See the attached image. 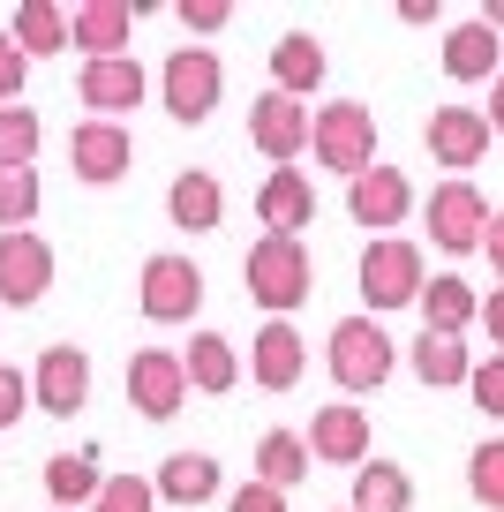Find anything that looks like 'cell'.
<instances>
[{"label":"cell","mask_w":504,"mask_h":512,"mask_svg":"<svg viewBox=\"0 0 504 512\" xmlns=\"http://www.w3.org/2000/svg\"><path fill=\"white\" fill-rule=\"evenodd\" d=\"M53 287V249L38 234H0V302L31 309Z\"/></svg>","instance_id":"obj_14"},{"label":"cell","mask_w":504,"mask_h":512,"mask_svg":"<svg viewBox=\"0 0 504 512\" xmlns=\"http://www.w3.org/2000/svg\"><path fill=\"white\" fill-rule=\"evenodd\" d=\"M407 204H414V189H407V174L399 166H362V174L347 181V211H354V226H399L407 219Z\"/></svg>","instance_id":"obj_15"},{"label":"cell","mask_w":504,"mask_h":512,"mask_svg":"<svg viewBox=\"0 0 504 512\" xmlns=\"http://www.w3.org/2000/svg\"><path fill=\"white\" fill-rule=\"evenodd\" d=\"M226 0H181V23H189V38H211V31H226Z\"/></svg>","instance_id":"obj_37"},{"label":"cell","mask_w":504,"mask_h":512,"mask_svg":"<svg viewBox=\"0 0 504 512\" xmlns=\"http://www.w3.org/2000/svg\"><path fill=\"white\" fill-rule=\"evenodd\" d=\"M482 226H489V204H482L474 181H444V189L429 196V241H437V249H452V256L482 249Z\"/></svg>","instance_id":"obj_9"},{"label":"cell","mask_w":504,"mask_h":512,"mask_svg":"<svg viewBox=\"0 0 504 512\" xmlns=\"http://www.w3.org/2000/svg\"><path fill=\"white\" fill-rule=\"evenodd\" d=\"M422 144L437 151V166H482V151H489L482 106H437L429 128H422Z\"/></svg>","instance_id":"obj_16"},{"label":"cell","mask_w":504,"mask_h":512,"mask_svg":"<svg viewBox=\"0 0 504 512\" xmlns=\"http://www.w3.org/2000/svg\"><path fill=\"white\" fill-rule=\"evenodd\" d=\"M482 23H489L497 38H504V0H489V16H482Z\"/></svg>","instance_id":"obj_43"},{"label":"cell","mask_w":504,"mask_h":512,"mask_svg":"<svg viewBox=\"0 0 504 512\" xmlns=\"http://www.w3.org/2000/svg\"><path fill=\"white\" fill-rule=\"evenodd\" d=\"M23 83H31V61H23V53L8 46V31H0V106H23Z\"/></svg>","instance_id":"obj_36"},{"label":"cell","mask_w":504,"mask_h":512,"mask_svg":"<svg viewBox=\"0 0 504 512\" xmlns=\"http://www.w3.org/2000/svg\"><path fill=\"white\" fill-rule=\"evenodd\" d=\"M482 256H489V264H497V279H504V211H497V219L482 226Z\"/></svg>","instance_id":"obj_41"},{"label":"cell","mask_w":504,"mask_h":512,"mask_svg":"<svg viewBox=\"0 0 504 512\" xmlns=\"http://www.w3.org/2000/svg\"><path fill=\"white\" fill-rule=\"evenodd\" d=\"M23 407H31V377H23V369H8V362H0V430H8V422H16Z\"/></svg>","instance_id":"obj_38"},{"label":"cell","mask_w":504,"mask_h":512,"mask_svg":"<svg viewBox=\"0 0 504 512\" xmlns=\"http://www.w3.org/2000/svg\"><path fill=\"white\" fill-rule=\"evenodd\" d=\"M128 31H136V8H128V0H83L76 16H68V46H83L91 61H113V53L128 46Z\"/></svg>","instance_id":"obj_18"},{"label":"cell","mask_w":504,"mask_h":512,"mask_svg":"<svg viewBox=\"0 0 504 512\" xmlns=\"http://www.w3.org/2000/svg\"><path fill=\"white\" fill-rule=\"evenodd\" d=\"M249 144L264 151L271 166H294L301 151H309V106L301 98H286V91H264L249 106Z\"/></svg>","instance_id":"obj_7"},{"label":"cell","mask_w":504,"mask_h":512,"mask_svg":"<svg viewBox=\"0 0 504 512\" xmlns=\"http://www.w3.org/2000/svg\"><path fill=\"white\" fill-rule=\"evenodd\" d=\"M414 309H422V332H444V339H459V332L474 324V287H467V279H422Z\"/></svg>","instance_id":"obj_24"},{"label":"cell","mask_w":504,"mask_h":512,"mask_svg":"<svg viewBox=\"0 0 504 512\" xmlns=\"http://www.w3.org/2000/svg\"><path fill=\"white\" fill-rule=\"evenodd\" d=\"M226 512H286V497L264 490V482H241V490L226 497Z\"/></svg>","instance_id":"obj_39"},{"label":"cell","mask_w":504,"mask_h":512,"mask_svg":"<svg viewBox=\"0 0 504 512\" xmlns=\"http://www.w3.org/2000/svg\"><path fill=\"white\" fill-rule=\"evenodd\" d=\"M347 512H414V482H407V467H392V460H362L354 467V505Z\"/></svg>","instance_id":"obj_25"},{"label":"cell","mask_w":504,"mask_h":512,"mask_svg":"<svg viewBox=\"0 0 504 512\" xmlns=\"http://www.w3.org/2000/svg\"><path fill=\"white\" fill-rule=\"evenodd\" d=\"M467 490L482 497L489 512H504V437H489V445H474V460H467Z\"/></svg>","instance_id":"obj_33"},{"label":"cell","mask_w":504,"mask_h":512,"mask_svg":"<svg viewBox=\"0 0 504 512\" xmlns=\"http://www.w3.org/2000/svg\"><path fill=\"white\" fill-rule=\"evenodd\" d=\"M38 219V166H0V234H31Z\"/></svg>","instance_id":"obj_31"},{"label":"cell","mask_w":504,"mask_h":512,"mask_svg":"<svg viewBox=\"0 0 504 512\" xmlns=\"http://www.w3.org/2000/svg\"><path fill=\"white\" fill-rule=\"evenodd\" d=\"M136 302H143V317H151V324H189L196 302H204V272H196L189 256L166 249V256H151V264H143Z\"/></svg>","instance_id":"obj_6"},{"label":"cell","mask_w":504,"mask_h":512,"mask_svg":"<svg viewBox=\"0 0 504 512\" xmlns=\"http://www.w3.org/2000/svg\"><path fill=\"white\" fill-rule=\"evenodd\" d=\"M143 68L128 61V53H113V61H83V106H98L91 121H121L128 106H143Z\"/></svg>","instance_id":"obj_17"},{"label":"cell","mask_w":504,"mask_h":512,"mask_svg":"<svg viewBox=\"0 0 504 512\" xmlns=\"http://www.w3.org/2000/svg\"><path fill=\"white\" fill-rule=\"evenodd\" d=\"M301 445H309V460H331V467H362L369 460V415L362 407H316V422L301 430Z\"/></svg>","instance_id":"obj_13"},{"label":"cell","mask_w":504,"mask_h":512,"mask_svg":"<svg viewBox=\"0 0 504 512\" xmlns=\"http://www.w3.org/2000/svg\"><path fill=\"white\" fill-rule=\"evenodd\" d=\"M331 377H339V392H377L392 377V339H384L377 317L331 324Z\"/></svg>","instance_id":"obj_4"},{"label":"cell","mask_w":504,"mask_h":512,"mask_svg":"<svg viewBox=\"0 0 504 512\" xmlns=\"http://www.w3.org/2000/svg\"><path fill=\"white\" fill-rule=\"evenodd\" d=\"M31 400L46 415H76L91 400V354L83 347H46L38 354V377H31Z\"/></svg>","instance_id":"obj_12"},{"label":"cell","mask_w":504,"mask_h":512,"mask_svg":"<svg viewBox=\"0 0 504 512\" xmlns=\"http://www.w3.org/2000/svg\"><path fill=\"white\" fill-rule=\"evenodd\" d=\"M158 91H166V113H174L181 128L211 121V106H219V91H226L219 53L211 46H181L174 61H166V76H158Z\"/></svg>","instance_id":"obj_3"},{"label":"cell","mask_w":504,"mask_h":512,"mask_svg":"<svg viewBox=\"0 0 504 512\" xmlns=\"http://www.w3.org/2000/svg\"><path fill=\"white\" fill-rule=\"evenodd\" d=\"M467 392H474V407H482V415L504 422V354H489V362L467 369Z\"/></svg>","instance_id":"obj_35"},{"label":"cell","mask_w":504,"mask_h":512,"mask_svg":"<svg viewBox=\"0 0 504 512\" xmlns=\"http://www.w3.org/2000/svg\"><path fill=\"white\" fill-rule=\"evenodd\" d=\"M151 505H158V497H151L143 475H106L98 497H91V512H151Z\"/></svg>","instance_id":"obj_34"},{"label":"cell","mask_w":504,"mask_h":512,"mask_svg":"<svg viewBox=\"0 0 504 512\" xmlns=\"http://www.w3.org/2000/svg\"><path fill=\"white\" fill-rule=\"evenodd\" d=\"M444 76L452 83H489L497 76V31H489V23H459V31L444 38Z\"/></svg>","instance_id":"obj_27"},{"label":"cell","mask_w":504,"mask_h":512,"mask_svg":"<svg viewBox=\"0 0 504 512\" xmlns=\"http://www.w3.org/2000/svg\"><path fill=\"white\" fill-rule=\"evenodd\" d=\"M128 159H136V144H128L121 121H76L68 128V166H76V181H91V189H113V181L128 174Z\"/></svg>","instance_id":"obj_8"},{"label":"cell","mask_w":504,"mask_h":512,"mask_svg":"<svg viewBox=\"0 0 504 512\" xmlns=\"http://www.w3.org/2000/svg\"><path fill=\"white\" fill-rule=\"evenodd\" d=\"M31 159H38V113L0 106V166H31Z\"/></svg>","instance_id":"obj_32"},{"label":"cell","mask_w":504,"mask_h":512,"mask_svg":"<svg viewBox=\"0 0 504 512\" xmlns=\"http://www.w3.org/2000/svg\"><path fill=\"white\" fill-rule=\"evenodd\" d=\"M467 369H474V354L459 347V339H444V332H422V339H414V377H422L429 392L467 384Z\"/></svg>","instance_id":"obj_29"},{"label":"cell","mask_w":504,"mask_h":512,"mask_svg":"<svg viewBox=\"0 0 504 512\" xmlns=\"http://www.w3.org/2000/svg\"><path fill=\"white\" fill-rule=\"evenodd\" d=\"M482 121H489V136H504V68H497V91H489V106H482Z\"/></svg>","instance_id":"obj_42"},{"label":"cell","mask_w":504,"mask_h":512,"mask_svg":"<svg viewBox=\"0 0 504 512\" xmlns=\"http://www.w3.org/2000/svg\"><path fill=\"white\" fill-rule=\"evenodd\" d=\"M151 497H166V505H211L219 497V460L211 452H174V460L158 467Z\"/></svg>","instance_id":"obj_20"},{"label":"cell","mask_w":504,"mask_h":512,"mask_svg":"<svg viewBox=\"0 0 504 512\" xmlns=\"http://www.w3.org/2000/svg\"><path fill=\"white\" fill-rule=\"evenodd\" d=\"M166 219H174L181 234H211V226L226 219V189L211 174H181L174 189H166Z\"/></svg>","instance_id":"obj_22"},{"label":"cell","mask_w":504,"mask_h":512,"mask_svg":"<svg viewBox=\"0 0 504 512\" xmlns=\"http://www.w3.org/2000/svg\"><path fill=\"white\" fill-rule=\"evenodd\" d=\"M256 219L279 241H301V226H316V189L301 166H271V181L256 189Z\"/></svg>","instance_id":"obj_11"},{"label":"cell","mask_w":504,"mask_h":512,"mask_svg":"<svg viewBox=\"0 0 504 512\" xmlns=\"http://www.w3.org/2000/svg\"><path fill=\"white\" fill-rule=\"evenodd\" d=\"M98 460L91 452H61V460H46V490H53V512H68V505H91L98 497Z\"/></svg>","instance_id":"obj_30"},{"label":"cell","mask_w":504,"mask_h":512,"mask_svg":"<svg viewBox=\"0 0 504 512\" xmlns=\"http://www.w3.org/2000/svg\"><path fill=\"white\" fill-rule=\"evenodd\" d=\"M181 377H189L196 392H234V384H241V354H234V339L196 332V339H189V354H181Z\"/></svg>","instance_id":"obj_23"},{"label":"cell","mask_w":504,"mask_h":512,"mask_svg":"<svg viewBox=\"0 0 504 512\" xmlns=\"http://www.w3.org/2000/svg\"><path fill=\"white\" fill-rule=\"evenodd\" d=\"M301 475H309V445H301V430H271L264 445H256V482L286 497Z\"/></svg>","instance_id":"obj_28"},{"label":"cell","mask_w":504,"mask_h":512,"mask_svg":"<svg viewBox=\"0 0 504 512\" xmlns=\"http://www.w3.org/2000/svg\"><path fill=\"white\" fill-rule=\"evenodd\" d=\"M8 46L23 53V61H46V53L68 46V8H53V0H23L16 8V31H8Z\"/></svg>","instance_id":"obj_26"},{"label":"cell","mask_w":504,"mask_h":512,"mask_svg":"<svg viewBox=\"0 0 504 512\" xmlns=\"http://www.w3.org/2000/svg\"><path fill=\"white\" fill-rule=\"evenodd\" d=\"M128 400H136L151 422L181 415V407H189V377H181V354H166V347H143L136 362H128Z\"/></svg>","instance_id":"obj_10"},{"label":"cell","mask_w":504,"mask_h":512,"mask_svg":"<svg viewBox=\"0 0 504 512\" xmlns=\"http://www.w3.org/2000/svg\"><path fill=\"white\" fill-rule=\"evenodd\" d=\"M422 249L414 241H399V234H377L362 249V294H369V309H407L414 294H422Z\"/></svg>","instance_id":"obj_5"},{"label":"cell","mask_w":504,"mask_h":512,"mask_svg":"<svg viewBox=\"0 0 504 512\" xmlns=\"http://www.w3.org/2000/svg\"><path fill=\"white\" fill-rule=\"evenodd\" d=\"M309 144L316 159L331 166V174H362V166H377V113L362 106V98H339V106H316L309 113Z\"/></svg>","instance_id":"obj_2"},{"label":"cell","mask_w":504,"mask_h":512,"mask_svg":"<svg viewBox=\"0 0 504 512\" xmlns=\"http://www.w3.org/2000/svg\"><path fill=\"white\" fill-rule=\"evenodd\" d=\"M249 369H256L264 392H294L301 384V332L286 317H271L264 332H256V347H249Z\"/></svg>","instance_id":"obj_19"},{"label":"cell","mask_w":504,"mask_h":512,"mask_svg":"<svg viewBox=\"0 0 504 512\" xmlns=\"http://www.w3.org/2000/svg\"><path fill=\"white\" fill-rule=\"evenodd\" d=\"M474 317H482V332H489V347H504V287L489 294V302H474Z\"/></svg>","instance_id":"obj_40"},{"label":"cell","mask_w":504,"mask_h":512,"mask_svg":"<svg viewBox=\"0 0 504 512\" xmlns=\"http://www.w3.org/2000/svg\"><path fill=\"white\" fill-rule=\"evenodd\" d=\"M241 279H249V302L256 309H301L309 302V287H316V264H309V249L301 241H279V234H264L249 256H241Z\"/></svg>","instance_id":"obj_1"},{"label":"cell","mask_w":504,"mask_h":512,"mask_svg":"<svg viewBox=\"0 0 504 512\" xmlns=\"http://www.w3.org/2000/svg\"><path fill=\"white\" fill-rule=\"evenodd\" d=\"M324 46H316L309 31H286L279 46H271V91H286V98H301V91H316L324 83Z\"/></svg>","instance_id":"obj_21"}]
</instances>
